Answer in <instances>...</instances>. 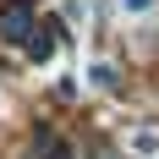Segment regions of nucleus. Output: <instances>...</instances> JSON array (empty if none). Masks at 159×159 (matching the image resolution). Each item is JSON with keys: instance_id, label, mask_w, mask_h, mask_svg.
I'll return each mask as SVG.
<instances>
[{"instance_id": "obj_4", "label": "nucleus", "mask_w": 159, "mask_h": 159, "mask_svg": "<svg viewBox=\"0 0 159 159\" xmlns=\"http://www.w3.org/2000/svg\"><path fill=\"white\" fill-rule=\"evenodd\" d=\"M148 6H154V0H126V11H148Z\"/></svg>"}, {"instance_id": "obj_3", "label": "nucleus", "mask_w": 159, "mask_h": 159, "mask_svg": "<svg viewBox=\"0 0 159 159\" xmlns=\"http://www.w3.org/2000/svg\"><path fill=\"white\" fill-rule=\"evenodd\" d=\"M28 159H71V148L55 137V132H33V143H28Z\"/></svg>"}, {"instance_id": "obj_1", "label": "nucleus", "mask_w": 159, "mask_h": 159, "mask_svg": "<svg viewBox=\"0 0 159 159\" xmlns=\"http://www.w3.org/2000/svg\"><path fill=\"white\" fill-rule=\"evenodd\" d=\"M28 22H33V0H11V6H6V16H0V33L22 44V33H28Z\"/></svg>"}, {"instance_id": "obj_2", "label": "nucleus", "mask_w": 159, "mask_h": 159, "mask_svg": "<svg viewBox=\"0 0 159 159\" xmlns=\"http://www.w3.org/2000/svg\"><path fill=\"white\" fill-rule=\"evenodd\" d=\"M55 39H61V28H55V22H44L39 33H22V49H28L33 61H49V55H55Z\"/></svg>"}]
</instances>
